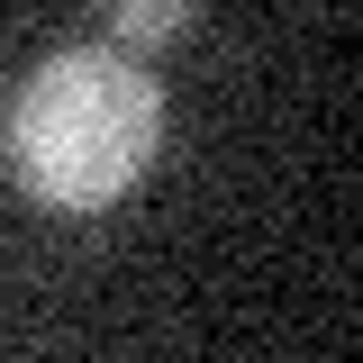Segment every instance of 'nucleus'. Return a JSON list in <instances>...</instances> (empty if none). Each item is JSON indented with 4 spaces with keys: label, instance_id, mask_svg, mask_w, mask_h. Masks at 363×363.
<instances>
[{
    "label": "nucleus",
    "instance_id": "nucleus-1",
    "mask_svg": "<svg viewBox=\"0 0 363 363\" xmlns=\"http://www.w3.org/2000/svg\"><path fill=\"white\" fill-rule=\"evenodd\" d=\"M155 136H164V91L145 73V55L64 45L18 82L0 155L37 209L82 218V209H109L136 191V173L155 164Z\"/></svg>",
    "mask_w": 363,
    "mask_h": 363
},
{
    "label": "nucleus",
    "instance_id": "nucleus-2",
    "mask_svg": "<svg viewBox=\"0 0 363 363\" xmlns=\"http://www.w3.org/2000/svg\"><path fill=\"white\" fill-rule=\"evenodd\" d=\"M191 18H200L191 0H118V9H109V37H100V45L136 55V45H164V37H182Z\"/></svg>",
    "mask_w": 363,
    "mask_h": 363
}]
</instances>
